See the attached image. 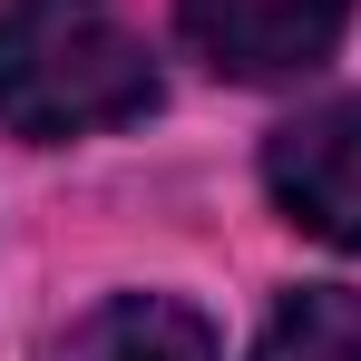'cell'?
<instances>
[{
	"instance_id": "7a4b0ae2",
	"label": "cell",
	"mask_w": 361,
	"mask_h": 361,
	"mask_svg": "<svg viewBox=\"0 0 361 361\" xmlns=\"http://www.w3.org/2000/svg\"><path fill=\"white\" fill-rule=\"evenodd\" d=\"M264 185H274V205H283L312 244L361 254V98L274 127V147H264Z\"/></svg>"
},
{
	"instance_id": "5b68a950",
	"label": "cell",
	"mask_w": 361,
	"mask_h": 361,
	"mask_svg": "<svg viewBox=\"0 0 361 361\" xmlns=\"http://www.w3.org/2000/svg\"><path fill=\"white\" fill-rule=\"evenodd\" d=\"M254 361H361V293L352 283H302L274 322Z\"/></svg>"
},
{
	"instance_id": "3957f363",
	"label": "cell",
	"mask_w": 361,
	"mask_h": 361,
	"mask_svg": "<svg viewBox=\"0 0 361 361\" xmlns=\"http://www.w3.org/2000/svg\"><path fill=\"white\" fill-rule=\"evenodd\" d=\"M176 10H185V39L225 78H293L352 20V0H176Z\"/></svg>"
},
{
	"instance_id": "277c9868",
	"label": "cell",
	"mask_w": 361,
	"mask_h": 361,
	"mask_svg": "<svg viewBox=\"0 0 361 361\" xmlns=\"http://www.w3.org/2000/svg\"><path fill=\"white\" fill-rule=\"evenodd\" d=\"M49 361H215V332L166 293H118V302H98Z\"/></svg>"
},
{
	"instance_id": "6da1fadb",
	"label": "cell",
	"mask_w": 361,
	"mask_h": 361,
	"mask_svg": "<svg viewBox=\"0 0 361 361\" xmlns=\"http://www.w3.org/2000/svg\"><path fill=\"white\" fill-rule=\"evenodd\" d=\"M157 108V68L118 20L78 0H20L0 20V127L10 137H88Z\"/></svg>"
}]
</instances>
